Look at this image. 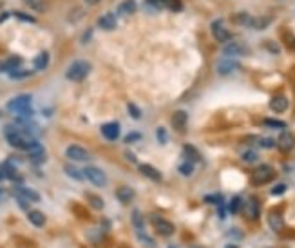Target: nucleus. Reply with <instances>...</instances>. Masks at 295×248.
<instances>
[{"instance_id": "52", "label": "nucleus", "mask_w": 295, "mask_h": 248, "mask_svg": "<svg viewBox=\"0 0 295 248\" xmlns=\"http://www.w3.org/2000/svg\"><path fill=\"white\" fill-rule=\"evenodd\" d=\"M2 192H4V190H2V189H0V196H2Z\"/></svg>"}, {"instance_id": "9", "label": "nucleus", "mask_w": 295, "mask_h": 248, "mask_svg": "<svg viewBox=\"0 0 295 248\" xmlns=\"http://www.w3.org/2000/svg\"><path fill=\"white\" fill-rule=\"evenodd\" d=\"M277 147H279V150H281V152H284V154L292 152V150L295 149V136L292 134V132H290V130L284 129L283 132L279 134Z\"/></svg>"}, {"instance_id": "42", "label": "nucleus", "mask_w": 295, "mask_h": 248, "mask_svg": "<svg viewBox=\"0 0 295 248\" xmlns=\"http://www.w3.org/2000/svg\"><path fill=\"white\" fill-rule=\"evenodd\" d=\"M127 111H129L130 118H132V120H140V118H142V111H140V109H138L134 103H127Z\"/></svg>"}, {"instance_id": "24", "label": "nucleus", "mask_w": 295, "mask_h": 248, "mask_svg": "<svg viewBox=\"0 0 295 248\" xmlns=\"http://www.w3.org/2000/svg\"><path fill=\"white\" fill-rule=\"evenodd\" d=\"M27 219H29V223L36 228H42L44 224H46V214L40 212V210H29L27 212Z\"/></svg>"}, {"instance_id": "6", "label": "nucleus", "mask_w": 295, "mask_h": 248, "mask_svg": "<svg viewBox=\"0 0 295 248\" xmlns=\"http://www.w3.org/2000/svg\"><path fill=\"white\" fill-rule=\"evenodd\" d=\"M83 174H85V179L91 181V183L95 185V187H98V189H101V187L107 185L105 172L101 171V169H98V167H93V165L85 167V169H83Z\"/></svg>"}, {"instance_id": "54", "label": "nucleus", "mask_w": 295, "mask_h": 248, "mask_svg": "<svg viewBox=\"0 0 295 248\" xmlns=\"http://www.w3.org/2000/svg\"><path fill=\"white\" fill-rule=\"evenodd\" d=\"M123 248H127V247H123Z\"/></svg>"}, {"instance_id": "8", "label": "nucleus", "mask_w": 295, "mask_h": 248, "mask_svg": "<svg viewBox=\"0 0 295 248\" xmlns=\"http://www.w3.org/2000/svg\"><path fill=\"white\" fill-rule=\"evenodd\" d=\"M210 29H212V35L214 38L221 44H226V42L232 38V33L226 27H224V20L223 18H218V20H214L212 25H210Z\"/></svg>"}, {"instance_id": "29", "label": "nucleus", "mask_w": 295, "mask_h": 248, "mask_svg": "<svg viewBox=\"0 0 295 248\" xmlns=\"http://www.w3.org/2000/svg\"><path fill=\"white\" fill-rule=\"evenodd\" d=\"M232 20H234V24L237 25H250L252 17H250L248 13H236V15H232Z\"/></svg>"}, {"instance_id": "37", "label": "nucleus", "mask_w": 295, "mask_h": 248, "mask_svg": "<svg viewBox=\"0 0 295 248\" xmlns=\"http://www.w3.org/2000/svg\"><path fill=\"white\" fill-rule=\"evenodd\" d=\"M13 17H17L18 20H22V22H29V24H35L36 18L27 15V13H22V11H13Z\"/></svg>"}, {"instance_id": "46", "label": "nucleus", "mask_w": 295, "mask_h": 248, "mask_svg": "<svg viewBox=\"0 0 295 248\" xmlns=\"http://www.w3.org/2000/svg\"><path fill=\"white\" fill-rule=\"evenodd\" d=\"M284 192H286V185L284 183H279L271 189V196H283Z\"/></svg>"}, {"instance_id": "28", "label": "nucleus", "mask_w": 295, "mask_h": 248, "mask_svg": "<svg viewBox=\"0 0 295 248\" xmlns=\"http://www.w3.org/2000/svg\"><path fill=\"white\" fill-rule=\"evenodd\" d=\"M48 64H49V53L48 51H42V53L33 60V65H35L36 71H44V69L48 67Z\"/></svg>"}, {"instance_id": "33", "label": "nucleus", "mask_w": 295, "mask_h": 248, "mask_svg": "<svg viewBox=\"0 0 295 248\" xmlns=\"http://www.w3.org/2000/svg\"><path fill=\"white\" fill-rule=\"evenodd\" d=\"M241 208H243V199L239 198V196H234V198L230 199V203H228V212L237 214Z\"/></svg>"}, {"instance_id": "2", "label": "nucleus", "mask_w": 295, "mask_h": 248, "mask_svg": "<svg viewBox=\"0 0 295 248\" xmlns=\"http://www.w3.org/2000/svg\"><path fill=\"white\" fill-rule=\"evenodd\" d=\"M31 95H18L7 101V111L18 114V118H31L33 116V109H31Z\"/></svg>"}, {"instance_id": "3", "label": "nucleus", "mask_w": 295, "mask_h": 248, "mask_svg": "<svg viewBox=\"0 0 295 248\" xmlns=\"http://www.w3.org/2000/svg\"><path fill=\"white\" fill-rule=\"evenodd\" d=\"M89 73H91V64L85 62V60H76L67 67L65 78L71 80V82H82L89 76Z\"/></svg>"}, {"instance_id": "38", "label": "nucleus", "mask_w": 295, "mask_h": 248, "mask_svg": "<svg viewBox=\"0 0 295 248\" xmlns=\"http://www.w3.org/2000/svg\"><path fill=\"white\" fill-rule=\"evenodd\" d=\"M263 124L266 125V127H273V129H286V124L284 122H279V120H271V118H266Z\"/></svg>"}, {"instance_id": "21", "label": "nucleus", "mask_w": 295, "mask_h": 248, "mask_svg": "<svg viewBox=\"0 0 295 248\" xmlns=\"http://www.w3.org/2000/svg\"><path fill=\"white\" fill-rule=\"evenodd\" d=\"M134 190L130 189V187H120L116 190V198H118L120 203H123V205H129L130 201L134 199Z\"/></svg>"}, {"instance_id": "17", "label": "nucleus", "mask_w": 295, "mask_h": 248, "mask_svg": "<svg viewBox=\"0 0 295 248\" xmlns=\"http://www.w3.org/2000/svg\"><path fill=\"white\" fill-rule=\"evenodd\" d=\"M140 169V172H142L143 176L147 177V179H150V181H156V183H160L161 179V172L158 171V169H154L152 165H147V163H143V165H140L138 167Z\"/></svg>"}, {"instance_id": "4", "label": "nucleus", "mask_w": 295, "mask_h": 248, "mask_svg": "<svg viewBox=\"0 0 295 248\" xmlns=\"http://www.w3.org/2000/svg\"><path fill=\"white\" fill-rule=\"evenodd\" d=\"M273 177H275V171H273V167H270V165H259L254 172H252L250 183L254 185V187H263V185L270 183Z\"/></svg>"}, {"instance_id": "50", "label": "nucleus", "mask_w": 295, "mask_h": 248, "mask_svg": "<svg viewBox=\"0 0 295 248\" xmlns=\"http://www.w3.org/2000/svg\"><path fill=\"white\" fill-rule=\"evenodd\" d=\"M85 2H87L89 6H98L100 4V0H85Z\"/></svg>"}, {"instance_id": "36", "label": "nucleus", "mask_w": 295, "mask_h": 248, "mask_svg": "<svg viewBox=\"0 0 295 248\" xmlns=\"http://www.w3.org/2000/svg\"><path fill=\"white\" fill-rule=\"evenodd\" d=\"M29 76H33V71H13V73H9V78L11 80H24V78H29Z\"/></svg>"}, {"instance_id": "10", "label": "nucleus", "mask_w": 295, "mask_h": 248, "mask_svg": "<svg viewBox=\"0 0 295 248\" xmlns=\"http://www.w3.org/2000/svg\"><path fill=\"white\" fill-rule=\"evenodd\" d=\"M65 156L73 161H89L91 160V154H89L83 147H80V145H69V147L65 149Z\"/></svg>"}, {"instance_id": "45", "label": "nucleus", "mask_w": 295, "mask_h": 248, "mask_svg": "<svg viewBox=\"0 0 295 248\" xmlns=\"http://www.w3.org/2000/svg\"><path fill=\"white\" fill-rule=\"evenodd\" d=\"M205 201H207V203H214V205H218V207L224 205L223 198H221V196H207V198H205Z\"/></svg>"}, {"instance_id": "43", "label": "nucleus", "mask_w": 295, "mask_h": 248, "mask_svg": "<svg viewBox=\"0 0 295 248\" xmlns=\"http://www.w3.org/2000/svg\"><path fill=\"white\" fill-rule=\"evenodd\" d=\"M156 136H158V142H160L161 145H165V143L169 142V136H167L165 127H158V130H156Z\"/></svg>"}, {"instance_id": "32", "label": "nucleus", "mask_w": 295, "mask_h": 248, "mask_svg": "<svg viewBox=\"0 0 295 248\" xmlns=\"http://www.w3.org/2000/svg\"><path fill=\"white\" fill-rule=\"evenodd\" d=\"M241 160L245 163H248V165H252V163H255V161L259 160V154L255 152V150H252V149H248V150H245L241 154Z\"/></svg>"}, {"instance_id": "34", "label": "nucleus", "mask_w": 295, "mask_h": 248, "mask_svg": "<svg viewBox=\"0 0 295 248\" xmlns=\"http://www.w3.org/2000/svg\"><path fill=\"white\" fill-rule=\"evenodd\" d=\"M138 239H140V241H142L147 248H156V241H154L152 237L148 236V234H147L145 230H140V232H138Z\"/></svg>"}, {"instance_id": "23", "label": "nucleus", "mask_w": 295, "mask_h": 248, "mask_svg": "<svg viewBox=\"0 0 295 248\" xmlns=\"http://www.w3.org/2000/svg\"><path fill=\"white\" fill-rule=\"evenodd\" d=\"M15 194L22 196V198H25L27 201H33V203H38V201H40V194L33 189H27V187H18V189H15Z\"/></svg>"}, {"instance_id": "25", "label": "nucleus", "mask_w": 295, "mask_h": 248, "mask_svg": "<svg viewBox=\"0 0 295 248\" xmlns=\"http://www.w3.org/2000/svg\"><path fill=\"white\" fill-rule=\"evenodd\" d=\"M270 22H271V17H252L248 27H252V29L255 31H261V29H265V27H268Z\"/></svg>"}, {"instance_id": "39", "label": "nucleus", "mask_w": 295, "mask_h": 248, "mask_svg": "<svg viewBox=\"0 0 295 248\" xmlns=\"http://www.w3.org/2000/svg\"><path fill=\"white\" fill-rule=\"evenodd\" d=\"M177 171H179V174H183V176H190L194 172V165L189 163V161H185V163H181V165L177 167Z\"/></svg>"}, {"instance_id": "18", "label": "nucleus", "mask_w": 295, "mask_h": 248, "mask_svg": "<svg viewBox=\"0 0 295 248\" xmlns=\"http://www.w3.org/2000/svg\"><path fill=\"white\" fill-rule=\"evenodd\" d=\"M116 17L112 15V13H105V15H101L100 18H98V25H100L101 29L105 31H114L116 29Z\"/></svg>"}, {"instance_id": "49", "label": "nucleus", "mask_w": 295, "mask_h": 248, "mask_svg": "<svg viewBox=\"0 0 295 248\" xmlns=\"http://www.w3.org/2000/svg\"><path fill=\"white\" fill-rule=\"evenodd\" d=\"M13 13H2V15H0V22H4V20H7V18L11 17Z\"/></svg>"}, {"instance_id": "22", "label": "nucleus", "mask_w": 295, "mask_h": 248, "mask_svg": "<svg viewBox=\"0 0 295 248\" xmlns=\"http://www.w3.org/2000/svg\"><path fill=\"white\" fill-rule=\"evenodd\" d=\"M136 9H138L136 0H123V2L118 6V15H122V17H129V15H134Z\"/></svg>"}, {"instance_id": "14", "label": "nucleus", "mask_w": 295, "mask_h": 248, "mask_svg": "<svg viewBox=\"0 0 295 248\" xmlns=\"http://www.w3.org/2000/svg\"><path fill=\"white\" fill-rule=\"evenodd\" d=\"M268 226H270L273 232H283L284 228V218L283 214L279 212V210H270L268 212Z\"/></svg>"}, {"instance_id": "16", "label": "nucleus", "mask_w": 295, "mask_h": 248, "mask_svg": "<svg viewBox=\"0 0 295 248\" xmlns=\"http://www.w3.org/2000/svg\"><path fill=\"white\" fill-rule=\"evenodd\" d=\"M2 169V174H4V177H7V179H11V181H17V183H22V176L18 174L17 167L13 165L11 161L7 160L4 165L0 167Z\"/></svg>"}, {"instance_id": "27", "label": "nucleus", "mask_w": 295, "mask_h": 248, "mask_svg": "<svg viewBox=\"0 0 295 248\" xmlns=\"http://www.w3.org/2000/svg\"><path fill=\"white\" fill-rule=\"evenodd\" d=\"M64 172L69 177H73L74 181H83V179H85V174H83V171L76 169L74 165H64Z\"/></svg>"}, {"instance_id": "40", "label": "nucleus", "mask_w": 295, "mask_h": 248, "mask_svg": "<svg viewBox=\"0 0 295 248\" xmlns=\"http://www.w3.org/2000/svg\"><path fill=\"white\" fill-rule=\"evenodd\" d=\"M165 6L172 11H181L183 9V2L181 0H165Z\"/></svg>"}, {"instance_id": "31", "label": "nucleus", "mask_w": 295, "mask_h": 248, "mask_svg": "<svg viewBox=\"0 0 295 248\" xmlns=\"http://www.w3.org/2000/svg\"><path fill=\"white\" fill-rule=\"evenodd\" d=\"M132 224H134V228L138 232L140 230H143V226H145V221H143V216H142V212L140 210H132Z\"/></svg>"}, {"instance_id": "35", "label": "nucleus", "mask_w": 295, "mask_h": 248, "mask_svg": "<svg viewBox=\"0 0 295 248\" xmlns=\"http://www.w3.org/2000/svg\"><path fill=\"white\" fill-rule=\"evenodd\" d=\"M277 145V142L273 138H257V147L261 149H273Z\"/></svg>"}, {"instance_id": "13", "label": "nucleus", "mask_w": 295, "mask_h": 248, "mask_svg": "<svg viewBox=\"0 0 295 248\" xmlns=\"http://www.w3.org/2000/svg\"><path fill=\"white\" fill-rule=\"evenodd\" d=\"M120 124H116V122H111V124H103L101 125V136L105 138V140H109V142H116L120 138Z\"/></svg>"}, {"instance_id": "47", "label": "nucleus", "mask_w": 295, "mask_h": 248, "mask_svg": "<svg viewBox=\"0 0 295 248\" xmlns=\"http://www.w3.org/2000/svg\"><path fill=\"white\" fill-rule=\"evenodd\" d=\"M138 140H142V134L140 132H130L129 136H125V143H132V142H138Z\"/></svg>"}, {"instance_id": "30", "label": "nucleus", "mask_w": 295, "mask_h": 248, "mask_svg": "<svg viewBox=\"0 0 295 248\" xmlns=\"http://www.w3.org/2000/svg\"><path fill=\"white\" fill-rule=\"evenodd\" d=\"M87 201L91 203V207L95 208V210H103V207H105L103 199H101L100 196H96V194H87Z\"/></svg>"}, {"instance_id": "44", "label": "nucleus", "mask_w": 295, "mask_h": 248, "mask_svg": "<svg viewBox=\"0 0 295 248\" xmlns=\"http://www.w3.org/2000/svg\"><path fill=\"white\" fill-rule=\"evenodd\" d=\"M15 198H17L18 207L22 208V210H29V201L25 199V198H22V196H18V194H15Z\"/></svg>"}, {"instance_id": "12", "label": "nucleus", "mask_w": 295, "mask_h": 248, "mask_svg": "<svg viewBox=\"0 0 295 248\" xmlns=\"http://www.w3.org/2000/svg\"><path fill=\"white\" fill-rule=\"evenodd\" d=\"M268 105H270V109L275 112V114H283V112L288 111L290 101H288V98H286L284 95H275L270 100V103H268Z\"/></svg>"}, {"instance_id": "53", "label": "nucleus", "mask_w": 295, "mask_h": 248, "mask_svg": "<svg viewBox=\"0 0 295 248\" xmlns=\"http://www.w3.org/2000/svg\"><path fill=\"white\" fill-rule=\"evenodd\" d=\"M194 248H203V247H194Z\"/></svg>"}, {"instance_id": "7", "label": "nucleus", "mask_w": 295, "mask_h": 248, "mask_svg": "<svg viewBox=\"0 0 295 248\" xmlns=\"http://www.w3.org/2000/svg\"><path fill=\"white\" fill-rule=\"evenodd\" d=\"M243 214L245 218L250 219V221H257L261 216V203L255 196H250L245 203H243Z\"/></svg>"}, {"instance_id": "26", "label": "nucleus", "mask_w": 295, "mask_h": 248, "mask_svg": "<svg viewBox=\"0 0 295 248\" xmlns=\"http://www.w3.org/2000/svg\"><path fill=\"white\" fill-rule=\"evenodd\" d=\"M20 65H22V58H20V56H9V58L2 64V71L13 73V71H17Z\"/></svg>"}, {"instance_id": "1", "label": "nucleus", "mask_w": 295, "mask_h": 248, "mask_svg": "<svg viewBox=\"0 0 295 248\" xmlns=\"http://www.w3.org/2000/svg\"><path fill=\"white\" fill-rule=\"evenodd\" d=\"M6 142L11 147L18 149V150H25V152H35V150L42 149L40 143L36 142L29 132H25L24 129H18L17 125H7L6 127Z\"/></svg>"}, {"instance_id": "5", "label": "nucleus", "mask_w": 295, "mask_h": 248, "mask_svg": "<svg viewBox=\"0 0 295 248\" xmlns=\"http://www.w3.org/2000/svg\"><path fill=\"white\" fill-rule=\"evenodd\" d=\"M150 223H152L156 234H160V236H163V237H171L176 234V226H174V223L169 221L167 218H163V216H152V218H150Z\"/></svg>"}, {"instance_id": "48", "label": "nucleus", "mask_w": 295, "mask_h": 248, "mask_svg": "<svg viewBox=\"0 0 295 248\" xmlns=\"http://www.w3.org/2000/svg\"><path fill=\"white\" fill-rule=\"evenodd\" d=\"M91 35H93V29H87V31H85V35H83V38H82L83 44H85V42H87L89 38H91Z\"/></svg>"}, {"instance_id": "15", "label": "nucleus", "mask_w": 295, "mask_h": 248, "mask_svg": "<svg viewBox=\"0 0 295 248\" xmlns=\"http://www.w3.org/2000/svg\"><path fill=\"white\" fill-rule=\"evenodd\" d=\"M187 124H189V114L185 111H176L171 116V125L172 129L176 130H185L187 129Z\"/></svg>"}, {"instance_id": "20", "label": "nucleus", "mask_w": 295, "mask_h": 248, "mask_svg": "<svg viewBox=\"0 0 295 248\" xmlns=\"http://www.w3.org/2000/svg\"><path fill=\"white\" fill-rule=\"evenodd\" d=\"M183 156H185V161H189V163H192V165H194L196 161L201 160L197 149H196L194 145H190V143H185L183 145Z\"/></svg>"}, {"instance_id": "11", "label": "nucleus", "mask_w": 295, "mask_h": 248, "mask_svg": "<svg viewBox=\"0 0 295 248\" xmlns=\"http://www.w3.org/2000/svg\"><path fill=\"white\" fill-rule=\"evenodd\" d=\"M237 69H239V62H237V60L230 58V56L219 60L218 74H221V76H228V74H232V73L237 71Z\"/></svg>"}, {"instance_id": "41", "label": "nucleus", "mask_w": 295, "mask_h": 248, "mask_svg": "<svg viewBox=\"0 0 295 248\" xmlns=\"http://www.w3.org/2000/svg\"><path fill=\"white\" fill-rule=\"evenodd\" d=\"M25 4L29 7H33V9H36V11H46V4L42 2V0H24Z\"/></svg>"}, {"instance_id": "19", "label": "nucleus", "mask_w": 295, "mask_h": 248, "mask_svg": "<svg viewBox=\"0 0 295 248\" xmlns=\"http://www.w3.org/2000/svg\"><path fill=\"white\" fill-rule=\"evenodd\" d=\"M223 53L226 56H241V54H246L248 49L243 46V44H236V42H232V44H226L223 48Z\"/></svg>"}, {"instance_id": "51", "label": "nucleus", "mask_w": 295, "mask_h": 248, "mask_svg": "<svg viewBox=\"0 0 295 248\" xmlns=\"http://www.w3.org/2000/svg\"><path fill=\"white\" fill-rule=\"evenodd\" d=\"M224 248H239V247H237V245H226Z\"/></svg>"}]
</instances>
